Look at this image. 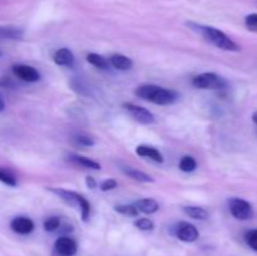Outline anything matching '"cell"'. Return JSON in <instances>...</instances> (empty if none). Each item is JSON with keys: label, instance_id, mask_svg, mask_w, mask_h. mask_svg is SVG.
<instances>
[{"label": "cell", "instance_id": "obj_1", "mask_svg": "<svg viewBox=\"0 0 257 256\" xmlns=\"http://www.w3.org/2000/svg\"><path fill=\"white\" fill-rule=\"evenodd\" d=\"M187 25L191 29L196 30L198 34L202 35L208 43L215 45L218 49L227 50V52H238L240 50V45L233 42L227 34H225L222 30L217 29V28L197 24V23H187Z\"/></svg>", "mask_w": 257, "mask_h": 256}, {"label": "cell", "instance_id": "obj_2", "mask_svg": "<svg viewBox=\"0 0 257 256\" xmlns=\"http://www.w3.org/2000/svg\"><path fill=\"white\" fill-rule=\"evenodd\" d=\"M135 94L141 99L153 103L158 105H170L178 100L180 94L176 90L168 88L160 87L156 84H143L137 87Z\"/></svg>", "mask_w": 257, "mask_h": 256}, {"label": "cell", "instance_id": "obj_3", "mask_svg": "<svg viewBox=\"0 0 257 256\" xmlns=\"http://www.w3.org/2000/svg\"><path fill=\"white\" fill-rule=\"evenodd\" d=\"M48 190L52 193L57 195L60 200H63L64 202H67L68 205L74 206L80 210V216H82V220L84 222H87L89 220L90 216V203L87 198L84 197L80 193L74 192V191L65 190V188H54V187H48Z\"/></svg>", "mask_w": 257, "mask_h": 256}, {"label": "cell", "instance_id": "obj_4", "mask_svg": "<svg viewBox=\"0 0 257 256\" xmlns=\"http://www.w3.org/2000/svg\"><path fill=\"white\" fill-rule=\"evenodd\" d=\"M192 84L198 89H223L227 87V80L217 73L206 72L196 75L192 79Z\"/></svg>", "mask_w": 257, "mask_h": 256}, {"label": "cell", "instance_id": "obj_5", "mask_svg": "<svg viewBox=\"0 0 257 256\" xmlns=\"http://www.w3.org/2000/svg\"><path fill=\"white\" fill-rule=\"evenodd\" d=\"M228 210H230L231 215H232L236 220L240 221L250 220L253 216L252 206H251L250 202L243 200V198H230V201H228Z\"/></svg>", "mask_w": 257, "mask_h": 256}, {"label": "cell", "instance_id": "obj_6", "mask_svg": "<svg viewBox=\"0 0 257 256\" xmlns=\"http://www.w3.org/2000/svg\"><path fill=\"white\" fill-rule=\"evenodd\" d=\"M123 108L138 123H142V124H152V123H155V114L151 110H148L147 108L142 107V105H137L135 103H123Z\"/></svg>", "mask_w": 257, "mask_h": 256}, {"label": "cell", "instance_id": "obj_7", "mask_svg": "<svg viewBox=\"0 0 257 256\" xmlns=\"http://www.w3.org/2000/svg\"><path fill=\"white\" fill-rule=\"evenodd\" d=\"M175 235L178 240L183 241V242H195L200 237L197 227L192 223L186 222V221H182V222L176 225Z\"/></svg>", "mask_w": 257, "mask_h": 256}, {"label": "cell", "instance_id": "obj_8", "mask_svg": "<svg viewBox=\"0 0 257 256\" xmlns=\"http://www.w3.org/2000/svg\"><path fill=\"white\" fill-rule=\"evenodd\" d=\"M13 74L18 79L27 83H35L40 80V73L34 67L28 64H15L13 65Z\"/></svg>", "mask_w": 257, "mask_h": 256}, {"label": "cell", "instance_id": "obj_9", "mask_svg": "<svg viewBox=\"0 0 257 256\" xmlns=\"http://www.w3.org/2000/svg\"><path fill=\"white\" fill-rule=\"evenodd\" d=\"M55 252L60 253L63 256H74L78 251V245L72 237L68 236H62L57 238L54 243Z\"/></svg>", "mask_w": 257, "mask_h": 256}, {"label": "cell", "instance_id": "obj_10", "mask_svg": "<svg viewBox=\"0 0 257 256\" xmlns=\"http://www.w3.org/2000/svg\"><path fill=\"white\" fill-rule=\"evenodd\" d=\"M34 222H33L32 218L25 217V216H18L14 217L10 222V228L14 231L15 233H19V235H29L34 231Z\"/></svg>", "mask_w": 257, "mask_h": 256}, {"label": "cell", "instance_id": "obj_11", "mask_svg": "<svg viewBox=\"0 0 257 256\" xmlns=\"http://www.w3.org/2000/svg\"><path fill=\"white\" fill-rule=\"evenodd\" d=\"M136 153L141 157H145V158H150V160L155 161L157 163H163L165 161V157L161 153L160 150H157L156 147H152V146H148V145H141L136 148Z\"/></svg>", "mask_w": 257, "mask_h": 256}, {"label": "cell", "instance_id": "obj_12", "mask_svg": "<svg viewBox=\"0 0 257 256\" xmlns=\"http://www.w3.org/2000/svg\"><path fill=\"white\" fill-rule=\"evenodd\" d=\"M53 59H54L55 64L60 65V67L70 68L74 65V54L68 48H60V49H58L55 52Z\"/></svg>", "mask_w": 257, "mask_h": 256}, {"label": "cell", "instance_id": "obj_13", "mask_svg": "<svg viewBox=\"0 0 257 256\" xmlns=\"http://www.w3.org/2000/svg\"><path fill=\"white\" fill-rule=\"evenodd\" d=\"M108 62H109V65H112L113 68H115L117 70H123V72L132 69L133 67V60L124 54L110 55Z\"/></svg>", "mask_w": 257, "mask_h": 256}, {"label": "cell", "instance_id": "obj_14", "mask_svg": "<svg viewBox=\"0 0 257 256\" xmlns=\"http://www.w3.org/2000/svg\"><path fill=\"white\" fill-rule=\"evenodd\" d=\"M24 37V30L19 27L0 25V40H20Z\"/></svg>", "mask_w": 257, "mask_h": 256}, {"label": "cell", "instance_id": "obj_15", "mask_svg": "<svg viewBox=\"0 0 257 256\" xmlns=\"http://www.w3.org/2000/svg\"><path fill=\"white\" fill-rule=\"evenodd\" d=\"M135 206L137 207V210L140 212L147 213V215H152V213H156L160 210V203L156 200H153V198H142V200H138L135 203Z\"/></svg>", "mask_w": 257, "mask_h": 256}, {"label": "cell", "instance_id": "obj_16", "mask_svg": "<svg viewBox=\"0 0 257 256\" xmlns=\"http://www.w3.org/2000/svg\"><path fill=\"white\" fill-rule=\"evenodd\" d=\"M68 160H69L72 163H74V165L80 166V167L83 168H88V170H95V171L100 170V165L97 162V161H93L90 160V158L84 157V156L70 155Z\"/></svg>", "mask_w": 257, "mask_h": 256}, {"label": "cell", "instance_id": "obj_17", "mask_svg": "<svg viewBox=\"0 0 257 256\" xmlns=\"http://www.w3.org/2000/svg\"><path fill=\"white\" fill-rule=\"evenodd\" d=\"M122 171L125 173V175L128 176V177L132 178V180H135V181H137V182L151 183V182H153V181H155L152 177H151L150 175H147V173H145V172H142V171L137 170V168L123 167Z\"/></svg>", "mask_w": 257, "mask_h": 256}, {"label": "cell", "instance_id": "obj_18", "mask_svg": "<svg viewBox=\"0 0 257 256\" xmlns=\"http://www.w3.org/2000/svg\"><path fill=\"white\" fill-rule=\"evenodd\" d=\"M183 212L188 217L193 218V220H206L208 217L207 211L203 207H200V206H185L183 207Z\"/></svg>", "mask_w": 257, "mask_h": 256}, {"label": "cell", "instance_id": "obj_19", "mask_svg": "<svg viewBox=\"0 0 257 256\" xmlns=\"http://www.w3.org/2000/svg\"><path fill=\"white\" fill-rule=\"evenodd\" d=\"M87 62L98 69H108V67H109V62H108L107 58L97 54V53H89L87 55Z\"/></svg>", "mask_w": 257, "mask_h": 256}, {"label": "cell", "instance_id": "obj_20", "mask_svg": "<svg viewBox=\"0 0 257 256\" xmlns=\"http://www.w3.org/2000/svg\"><path fill=\"white\" fill-rule=\"evenodd\" d=\"M178 168L182 172H193L197 168V161L192 157V156H183L178 163Z\"/></svg>", "mask_w": 257, "mask_h": 256}, {"label": "cell", "instance_id": "obj_21", "mask_svg": "<svg viewBox=\"0 0 257 256\" xmlns=\"http://www.w3.org/2000/svg\"><path fill=\"white\" fill-rule=\"evenodd\" d=\"M0 182L9 186V187H15L18 185L17 177H15L14 173L4 167H0Z\"/></svg>", "mask_w": 257, "mask_h": 256}, {"label": "cell", "instance_id": "obj_22", "mask_svg": "<svg viewBox=\"0 0 257 256\" xmlns=\"http://www.w3.org/2000/svg\"><path fill=\"white\" fill-rule=\"evenodd\" d=\"M114 210L118 213L123 216H127V217H137L140 211L137 210L135 205H117L114 206Z\"/></svg>", "mask_w": 257, "mask_h": 256}, {"label": "cell", "instance_id": "obj_23", "mask_svg": "<svg viewBox=\"0 0 257 256\" xmlns=\"http://www.w3.org/2000/svg\"><path fill=\"white\" fill-rule=\"evenodd\" d=\"M60 227V218L58 216H50L45 218L44 221V230L48 232H54Z\"/></svg>", "mask_w": 257, "mask_h": 256}, {"label": "cell", "instance_id": "obj_24", "mask_svg": "<svg viewBox=\"0 0 257 256\" xmlns=\"http://www.w3.org/2000/svg\"><path fill=\"white\" fill-rule=\"evenodd\" d=\"M135 226L141 231H151L155 228V223L152 220L147 217H141L135 221Z\"/></svg>", "mask_w": 257, "mask_h": 256}, {"label": "cell", "instance_id": "obj_25", "mask_svg": "<svg viewBox=\"0 0 257 256\" xmlns=\"http://www.w3.org/2000/svg\"><path fill=\"white\" fill-rule=\"evenodd\" d=\"M245 241L253 251L257 252V228H253L245 233Z\"/></svg>", "mask_w": 257, "mask_h": 256}, {"label": "cell", "instance_id": "obj_26", "mask_svg": "<svg viewBox=\"0 0 257 256\" xmlns=\"http://www.w3.org/2000/svg\"><path fill=\"white\" fill-rule=\"evenodd\" d=\"M74 141H75V143H77V145L84 146V147H92V146L95 145L94 140H93L92 137H89V136H85V135L75 136Z\"/></svg>", "mask_w": 257, "mask_h": 256}, {"label": "cell", "instance_id": "obj_27", "mask_svg": "<svg viewBox=\"0 0 257 256\" xmlns=\"http://www.w3.org/2000/svg\"><path fill=\"white\" fill-rule=\"evenodd\" d=\"M245 25L250 32L257 33V13L248 14L245 18Z\"/></svg>", "mask_w": 257, "mask_h": 256}, {"label": "cell", "instance_id": "obj_28", "mask_svg": "<svg viewBox=\"0 0 257 256\" xmlns=\"http://www.w3.org/2000/svg\"><path fill=\"white\" fill-rule=\"evenodd\" d=\"M117 186L118 182L114 178H107V180H104L100 183V190H102L103 192H108V191H112L114 190V188H117Z\"/></svg>", "mask_w": 257, "mask_h": 256}, {"label": "cell", "instance_id": "obj_29", "mask_svg": "<svg viewBox=\"0 0 257 256\" xmlns=\"http://www.w3.org/2000/svg\"><path fill=\"white\" fill-rule=\"evenodd\" d=\"M14 87V82L10 78L2 77L0 78V88H13Z\"/></svg>", "mask_w": 257, "mask_h": 256}, {"label": "cell", "instance_id": "obj_30", "mask_svg": "<svg viewBox=\"0 0 257 256\" xmlns=\"http://www.w3.org/2000/svg\"><path fill=\"white\" fill-rule=\"evenodd\" d=\"M85 185H87V187L89 188V190H94V188H97V181H95L94 177H92V176H87V177H85Z\"/></svg>", "mask_w": 257, "mask_h": 256}, {"label": "cell", "instance_id": "obj_31", "mask_svg": "<svg viewBox=\"0 0 257 256\" xmlns=\"http://www.w3.org/2000/svg\"><path fill=\"white\" fill-rule=\"evenodd\" d=\"M5 108V102H4V98H3V95L0 94V112H3Z\"/></svg>", "mask_w": 257, "mask_h": 256}, {"label": "cell", "instance_id": "obj_32", "mask_svg": "<svg viewBox=\"0 0 257 256\" xmlns=\"http://www.w3.org/2000/svg\"><path fill=\"white\" fill-rule=\"evenodd\" d=\"M252 122L255 123V124L257 125V110L252 114Z\"/></svg>", "mask_w": 257, "mask_h": 256}, {"label": "cell", "instance_id": "obj_33", "mask_svg": "<svg viewBox=\"0 0 257 256\" xmlns=\"http://www.w3.org/2000/svg\"><path fill=\"white\" fill-rule=\"evenodd\" d=\"M54 256H63V255H60V253H58V252H55V253H54Z\"/></svg>", "mask_w": 257, "mask_h": 256}]
</instances>
